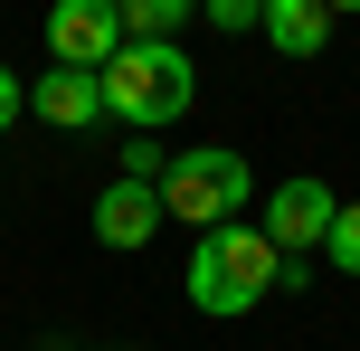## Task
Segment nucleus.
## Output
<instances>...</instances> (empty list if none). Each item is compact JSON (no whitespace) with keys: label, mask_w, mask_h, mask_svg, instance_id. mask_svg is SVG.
Segmentation results:
<instances>
[{"label":"nucleus","mask_w":360,"mask_h":351,"mask_svg":"<svg viewBox=\"0 0 360 351\" xmlns=\"http://www.w3.org/2000/svg\"><path fill=\"white\" fill-rule=\"evenodd\" d=\"M256 171L237 162L228 143H199V152H171L162 162V219H190V228H228L247 209Z\"/></svg>","instance_id":"nucleus-3"},{"label":"nucleus","mask_w":360,"mask_h":351,"mask_svg":"<svg viewBox=\"0 0 360 351\" xmlns=\"http://www.w3.org/2000/svg\"><path fill=\"white\" fill-rule=\"evenodd\" d=\"M57 351H67V342H57Z\"/></svg>","instance_id":"nucleus-15"},{"label":"nucleus","mask_w":360,"mask_h":351,"mask_svg":"<svg viewBox=\"0 0 360 351\" xmlns=\"http://www.w3.org/2000/svg\"><path fill=\"white\" fill-rule=\"evenodd\" d=\"M105 86V114H124V124H143V133H162L190 114V95H199V67H190V48H171V38H124L114 48V67L95 76Z\"/></svg>","instance_id":"nucleus-2"},{"label":"nucleus","mask_w":360,"mask_h":351,"mask_svg":"<svg viewBox=\"0 0 360 351\" xmlns=\"http://www.w3.org/2000/svg\"><path fill=\"white\" fill-rule=\"evenodd\" d=\"M332 219H342V200H332V181H313V171L275 181V200H266V238H275L285 266H304V247H323Z\"/></svg>","instance_id":"nucleus-4"},{"label":"nucleus","mask_w":360,"mask_h":351,"mask_svg":"<svg viewBox=\"0 0 360 351\" xmlns=\"http://www.w3.org/2000/svg\"><path fill=\"white\" fill-rule=\"evenodd\" d=\"M124 181H162V152H152V133H143V143L124 152Z\"/></svg>","instance_id":"nucleus-13"},{"label":"nucleus","mask_w":360,"mask_h":351,"mask_svg":"<svg viewBox=\"0 0 360 351\" xmlns=\"http://www.w3.org/2000/svg\"><path fill=\"white\" fill-rule=\"evenodd\" d=\"M114 10H124V38H171L190 19V0H114Z\"/></svg>","instance_id":"nucleus-9"},{"label":"nucleus","mask_w":360,"mask_h":351,"mask_svg":"<svg viewBox=\"0 0 360 351\" xmlns=\"http://www.w3.org/2000/svg\"><path fill=\"white\" fill-rule=\"evenodd\" d=\"M190 304L199 314H256V304L285 285V257H275V238L266 228H247V219H228V228H199V247H190Z\"/></svg>","instance_id":"nucleus-1"},{"label":"nucleus","mask_w":360,"mask_h":351,"mask_svg":"<svg viewBox=\"0 0 360 351\" xmlns=\"http://www.w3.org/2000/svg\"><path fill=\"white\" fill-rule=\"evenodd\" d=\"M152 228H162V181H105L95 238L105 247H152Z\"/></svg>","instance_id":"nucleus-6"},{"label":"nucleus","mask_w":360,"mask_h":351,"mask_svg":"<svg viewBox=\"0 0 360 351\" xmlns=\"http://www.w3.org/2000/svg\"><path fill=\"white\" fill-rule=\"evenodd\" d=\"M256 29H266L285 57H323V48H332V10H323V0H266Z\"/></svg>","instance_id":"nucleus-8"},{"label":"nucleus","mask_w":360,"mask_h":351,"mask_svg":"<svg viewBox=\"0 0 360 351\" xmlns=\"http://www.w3.org/2000/svg\"><path fill=\"white\" fill-rule=\"evenodd\" d=\"M323 257L342 266V276H360V200H342V219H332V238H323Z\"/></svg>","instance_id":"nucleus-10"},{"label":"nucleus","mask_w":360,"mask_h":351,"mask_svg":"<svg viewBox=\"0 0 360 351\" xmlns=\"http://www.w3.org/2000/svg\"><path fill=\"white\" fill-rule=\"evenodd\" d=\"M256 10H266V0H209V19H218V29H256Z\"/></svg>","instance_id":"nucleus-11"},{"label":"nucleus","mask_w":360,"mask_h":351,"mask_svg":"<svg viewBox=\"0 0 360 351\" xmlns=\"http://www.w3.org/2000/svg\"><path fill=\"white\" fill-rule=\"evenodd\" d=\"M48 48H57V67L105 76L114 48H124V10H114V0H57L48 10Z\"/></svg>","instance_id":"nucleus-5"},{"label":"nucleus","mask_w":360,"mask_h":351,"mask_svg":"<svg viewBox=\"0 0 360 351\" xmlns=\"http://www.w3.org/2000/svg\"><path fill=\"white\" fill-rule=\"evenodd\" d=\"M323 10H332V19H342V10H360V0H323Z\"/></svg>","instance_id":"nucleus-14"},{"label":"nucleus","mask_w":360,"mask_h":351,"mask_svg":"<svg viewBox=\"0 0 360 351\" xmlns=\"http://www.w3.org/2000/svg\"><path fill=\"white\" fill-rule=\"evenodd\" d=\"M29 114H48V124H67V133H86L95 114H105V86H95L86 67H48L29 86Z\"/></svg>","instance_id":"nucleus-7"},{"label":"nucleus","mask_w":360,"mask_h":351,"mask_svg":"<svg viewBox=\"0 0 360 351\" xmlns=\"http://www.w3.org/2000/svg\"><path fill=\"white\" fill-rule=\"evenodd\" d=\"M19 114H29V86H19V76H10V67H0V133H10V124H19Z\"/></svg>","instance_id":"nucleus-12"}]
</instances>
